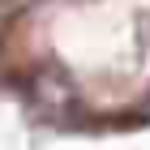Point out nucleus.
I'll return each mask as SVG.
<instances>
[{"label":"nucleus","instance_id":"1","mask_svg":"<svg viewBox=\"0 0 150 150\" xmlns=\"http://www.w3.org/2000/svg\"><path fill=\"white\" fill-rule=\"evenodd\" d=\"M0 103L52 137L150 133V0H0Z\"/></svg>","mask_w":150,"mask_h":150}]
</instances>
